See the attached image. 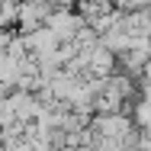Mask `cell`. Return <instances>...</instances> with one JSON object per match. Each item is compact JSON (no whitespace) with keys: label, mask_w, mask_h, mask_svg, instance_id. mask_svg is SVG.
<instances>
[{"label":"cell","mask_w":151,"mask_h":151,"mask_svg":"<svg viewBox=\"0 0 151 151\" xmlns=\"http://www.w3.org/2000/svg\"><path fill=\"white\" fill-rule=\"evenodd\" d=\"M84 23H87V19H84L77 10H71V6H55V10L48 13V19H45V26L55 32L61 42H71V39H74V32L81 29Z\"/></svg>","instance_id":"cell-1"},{"label":"cell","mask_w":151,"mask_h":151,"mask_svg":"<svg viewBox=\"0 0 151 151\" xmlns=\"http://www.w3.org/2000/svg\"><path fill=\"white\" fill-rule=\"evenodd\" d=\"M55 10L52 0H19V19H16V32H32L48 19V13Z\"/></svg>","instance_id":"cell-2"},{"label":"cell","mask_w":151,"mask_h":151,"mask_svg":"<svg viewBox=\"0 0 151 151\" xmlns=\"http://www.w3.org/2000/svg\"><path fill=\"white\" fill-rule=\"evenodd\" d=\"M19 77H23V61L3 52V55H0V84L16 87V84H19Z\"/></svg>","instance_id":"cell-3"},{"label":"cell","mask_w":151,"mask_h":151,"mask_svg":"<svg viewBox=\"0 0 151 151\" xmlns=\"http://www.w3.org/2000/svg\"><path fill=\"white\" fill-rule=\"evenodd\" d=\"M132 119H135L138 129H151V96H138V100H135Z\"/></svg>","instance_id":"cell-4"},{"label":"cell","mask_w":151,"mask_h":151,"mask_svg":"<svg viewBox=\"0 0 151 151\" xmlns=\"http://www.w3.org/2000/svg\"><path fill=\"white\" fill-rule=\"evenodd\" d=\"M103 3H116V0H103Z\"/></svg>","instance_id":"cell-5"}]
</instances>
